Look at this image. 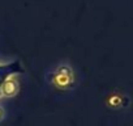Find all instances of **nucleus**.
<instances>
[{"mask_svg":"<svg viewBox=\"0 0 133 126\" xmlns=\"http://www.w3.org/2000/svg\"><path fill=\"white\" fill-rule=\"evenodd\" d=\"M47 83L59 91H72L77 87L75 68L66 62H61L46 74Z\"/></svg>","mask_w":133,"mask_h":126,"instance_id":"1","label":"nucleus"},{"mask_svg":"<svg viewBox=\"0 0 133 126\" xmlns=\"http://www.w3.org/2000/svg\"><path fill=\"white\" fill-rule=\"evenodd\" d=\"M20 91V82L17 80L16 76H8L2 84H0V96L11 99L17 96Z\"/></svg>","mask_w":133,"mask_h":126,"instance_id":"2","label":"nucleus"},{"mask_svg":"<svg viewBox=\"0 0 133 126\" xmlns=\"http://www.w3.org/2000/svg\"><path fill=\"white\" fill-rule=\"evenodd\" d=\"M106 102H107V106L111 108V109H121L127 105V97L123 96V95L114 93V95L108 96Z\"/></svg>","mask_w":133,"mask_h":126,"instance_id":"3","label":"nucleus"},{"mask_svg":"<svg viewBox=\"0 0 133 126\" xmlns=\"http://www.w3.org/2000/svg\"><path fill=\"white\" fill-rule=\"evenodd\" d=\"M4 118H5V109L2 104H0V122H3Z\"/></svg>","mask_w":133,"mask_h":126,"instance_id":"4","label":"nucleus"}]
</instances>
